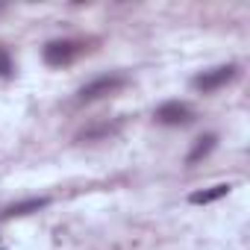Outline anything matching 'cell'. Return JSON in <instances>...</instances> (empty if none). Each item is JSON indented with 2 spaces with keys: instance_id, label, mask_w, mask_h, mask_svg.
<instances>
[{
  "instance_id": "6da1fadb",
  "label": "cell",
  "mask_w": 250,
  "mask_h": 250,
  "mask_svg": "<svg viewBox=\"0 0 250 250\" xmlns=\"http://www.w3.org/2000/svg\"><path fill=\"white\" fill-rule=\"evenodd\" d=\"M124 85H127V77H124V74H103V77L88 80V83L77 91V100H80V103H94V100H100V97H109V94L121 91Z\"/></svg>"
},
{
  "instance_id": "7a4b0ae2",
  "label": "cell",
  "mask_w": 250,
  "mask_h": 250,
  "mask_svg": "<svg viewBox=\"0 0 250 250\" xmlns=\"http://www.w3.org/2000/svg\"><path fill=\"white\" fill-rule=\"evenodd\" d=\"M235 74H238L235 65H218V68H209V71L197 74V77L191 80V85H194L197 91H203V94H206V91H218V88H224L227 83H232Z\"/></svg>"
},
{
  "instance_id": "3957f363",
  "label": "cell",
  "mask_w": 250,
  "mask_h": 250,
  "mask_svg": "<svg viewBox=\"0 0 250 250\" xmlns=\"http://www.w3.org/2000/svg\"><path fill=\"white\" fill-rule=\"evenodd\" d=\"M80 53H83V42L62 39V42H50V44L44 47V62H47L50 68H62V65H71Z\"/></svg>"
},
{
  "instance_id": "277c9868",
  "label": "cell",
  "mask_w": 250,
  "mask_h": 250,
  "mask_svg": "<svg viewBox=\"0 0 250 250\" xmlns=\"http://www.w3.org/2000/svg\"><path fill=\"white\" fill-rule=\"evenodd\" d=\"M153 118L159 124H165V127H183V124H191L194 121V109L188 103H183V100H168V103H162L156 109Z\"/></svg>"
},
{
  "instance_id": "5b68a950",
  "label": "cell",
  "mask_w": 250,
  "mask_h": 250,
  "mask_svg": "<svg viewBox=\"0 0 250 250\" xmlns=\"http://www.w3.org/2000/svg\"><path fill=\"white\" fill-rule=\"evenodd\" d=\"M215 145H218V136H215V133H206V136H200V139L194 142V147L188 150V156H186V165H197L200 159H206V156L215 150Z\"/></svg>"
},
{
  "instance_id": "8992f818",
  "label": "cell",
  "mask_w": 250,
  "mask_h": 250,
  "mask_svg": "<svg viewBox=\"0 0 250 250\" xmlns=\"http://www.w3.org/2000/svg\"><path fill=\"white\" fill-rule=\"evenodd\" d=\"M229 183H218V186H209V188H203V191H194L188 200L194 203V206H200V203H215V200H221V197H227L229 194Z\"/></svg>"
},
{
  "instance_id": "52a82bcc",
  "label": "cell",
  "mask_w": 250,
  "mask_h": 250,
  "mask_svg": "<svg viewBox=\"0 0 250 250\" xmlns=\"http://www.w3.org/2000/svg\"><path fill=\"white\" fill-rule=\"evenodd\" d=\"M47 203H50L47 197H30V200H21V203H15V206L3 209V215H0V218H15V215H30V212H39V209H44Z\"/></svg>"
},
{
  "instance_id": "ba28073f",
  "label": "cell",
  "mask_w": 250,
  "mask_h": 250,
  "mask_svg": "<svg viewBox=\"0 0 250 250\" xmlns=\"http://www.w3.org/2000/svg\"><path fill=\"white\" fill-rule=\"evenodd\" d=\"M0 77H12V59L3 47H0Z\"/></svg>"
}]
</instances>
